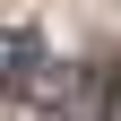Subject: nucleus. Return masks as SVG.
I'll list each match as a JSON object with an SVG mask.
<instances>
[{
  "label": "nucleus",
  "instance_id": "2",
  "mask_svg": "<svg viewBox=\"0 0 121 121\" xmlns=\"http://www.w3.org/2000/svg\"><path fill=\"white\" fill-rule=\"evenodd\" d=\"M104 121H121V78H112V95H104Z\"/></svg>",
  "mask_w": 121,
  "mask_h": 121
},
{
  "label": "nucleus",
  "instance_id": "1",
  "mask_svg": "<svg viewBox=\"0 0 121 121\" xmlns=\"http://www.w3.org/2000/svg\"><path fill=\"white\" fill-rule=\"evenodd\" d=\"M26 69H35V35H26V26H0V95H9Z\"/></svg>",
  "mask_w": 121,
  "mask_h": 121
}]
</instances>
